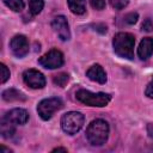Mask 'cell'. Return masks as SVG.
<instances>
[{
	"instance_id": "cell-1",
	"label": "cell",
	"mask_w": 153,
	"mask_h": 153,
	"mask_svg": "<svg viewBox=\"0 0 153 153\" xmlns=\"http://www.w3.org/2000/svg\"><path fill=\"white\" fill-rule=\"evenodd\" d=\"M114 51L123 59L133 60L134 59V47L135 37L129 32H118L114 36L112 39Z\"/></svg>"
},
{
	"instance_id": "cell-2",
	"label": "cell",
	"mask_w": 153,
	"mask_h": 153,
	"mask_svg": "<svg viewBox=\"0 0 153 153\" xmlns=\"http://www.w3.org/2000/svg\"><path fill=\"white\" fill-rule=\"evenodd\" d=\"M109 136V124L106 121L102 118L93 120L87 129H86V137L92 146H102L106 142Z\"/></svg>"
},
{
	"instance_id": "cell-3",
	"label": "cell",
	"mask_w": 153,
	"mask_h": 153,
	"mask_svg": "<svg viewBox=\"0 0 153 153\" xmlns=\"http://www.w3.org/2000/svg\"><path fill=\"white\" fill-rule=\"evenodd\" d=\"M75 97L80 103L88 105V106H97V108L106 106L109 104V102L111 100V96L109 93H104V92L93 93L87 90L76 91Z\"/></svg>"
},
{
	"instance_id": "cell-4",
	"label": "cell",
	"mask_w": 153,
	"mask_h": 153,
	"mask_svg": "<svg viewBox=\"0 0 153 153\" xmlns=\"http://www.w3.org/2000/svg\"><path fill=\"white\" fill-rule=\"evenodd\" d=\"M85 117L79 111H69L61 117V127L65 133L69 135L76 134L84 126Z\"/></svg>"
},
{
	"instance_id": "cell-5",
	"label": "cell",
	"mask_w": 153,
	"mask_h": 153,
	"mask_svg": "<svg viewBox=\"0 0 153 153\" xmlns=\"http://www.w3.org/2000/svg\"><path fill=\"white\" fill-rule=\"evenodd\" d=\"M63 103L60 98L57 97H51V98H45L43 100H41L37 105V112L39 115V117L44 121H48L53 117V115L59 111L60 109H62Z\"/></svg>"
},
{
	"instance_id": "cell-6",
	"label": "cell",
	"mask_w": 153,
	"mask_h": 153,
	"mask_svg": "<svg viewBox=\"0 0 153 153\" xmlns=\"http://www.w3.org/2000/svg\"><path fill=\"white\" fill-rule=\"evenodd\" d=\"M65 62L63 54L57 49H51L38 59V63L47 69L60 68Z\"/></svg>"
},
{
	"instance_id": "cell-7",
	"label": "cell",
	"mask_w": 153,
	"mask_h": 153,
	"mask_svg": "<svg viewBox=\"0 0 153 153\" xmlns=\"http://www.w3.org/2000/svg\"><path fill=\"white\" fill-rule=\"evenodd\" d=\"M23 80L31 88L37 90V88H43L45 86V78L37 69H32V68L26 69L23 73Z\"/></svg>"
},
{
	"instance_id": "cell-8",
	"label": "cell",
	"mask_w": 153,
	"mask_h": 153,
	"mask_svg": "<svg viewBox=\"0 0 153 153\" xmlns=\"http://www.w3.org/2000/svg\"><path fill=\"white\" fill-rule=\"evenodd\" d=\"M10 48L14 56L17 57H24L29 53V41L26 36L24 35H16L12 37L10 42Z\"/></svg>"
},
{
	"instance_id": "cell-9",
	"label": "cell",
	"mask_w": 153,
	"mask_h": 153,
	"mask_svg": "<svg viewBox=\"0 0 153 153\" xmlns=\"http://www.w3.org/2000/svg\"><path fill=\"white\" fill-rule=\"evenodd\" d=\"M51 27L54 31L57 33L61 41H68L71 38V31H69V25L63 16H57L53 19L51 22Z\"/></svg>"
},
{
	"instance_id": "cell-10",
	"label": "cell",
	"mask_w": 153,
	"mask_h": 153,
	"mask_svg": "<svg viewBox=\"0 0 153 153\" xmlns=\"http://www.w3.org/2000/svg\"><path fill=\"white\" fill-rule=\"evenodd\" d=\"M4 117L7 121H10L11 123L16 124V126H18V124L22 126V124H25L29 121V112L25 109L16 108V109H12L8 112H6Z\"/></svg>"
},
{
	"instance_id": "cell-11",
	"label": "cell",
	"mask_w": 153,
	"mask_h": 153,
	"mask_svg": "<svg viewBox=\"0 0 153 153\" xmlns=\"http://www.w3.org/2000/svg\"><path fill=\"white\" fill-rule=\"evenodd\" d=\"M86 76L90 80L99 82V84H105L106 82V73H105L104 68L100 65H98V63L91 66L86 71Z\"/></svg>"
},
{
	"instance_id": "cell-12",
	"label": "cell",
	"mask_w": 153,
	"mask_h": 153,
	"mask_svg": "<svg viewBox=\"0 0 153 153\" xmlns=\"http://www.w3.org/2000/svg\"><path fill=\"white\" fill-rule=\"evenodd\" d=\"M153 54V38L152 37H145L141 39L139 48H137V55L141 60H147Z\"/></svg>"
},
{
	"instance_id": "cell-13",
	"label": "cell",
	"mask_w": 153,
	"mask_h": 153,
	"mask_svg": "<svg viewBox=\"0 0 153 153\" xmlns=\"http://www.w3.org/2000/svg\"><path fill=\"white\" fill-rule=\"evenodd\" d=\"M2 99L6 102H24L26 96L17 88H7L2 92Z\"/></svg>"
},
{
	"instance_id": "cell-14",
	"label": "cell",
	"mask_w": 153,
	"mask_h": 153,
	"mask_svg": "<svg viewBox=\"0 0 153 153\" xmlns=\"http://www.w3.org/2000/svg\"><path fill=\"white\" fill-rule=\"evenodd\" d=\"M14 126H16V124L11 123V122L7 121L5 117H2L1 121H0V133H1L2 137H5V139L12 137V136L14 135V133H16Z\"/></svg>"
},
{
	"instance_id": "cell-15",
	"label": "cell",
	"mask_w": 153,
	"mask_h": 153,
	"mask_svg": "<svg viewBox=\"0 0 153 153\" xmlns=\"http://www.w3.org/2000/svg\"><path fill=\"white\" fill-rule=\"evenodd\" d=\"M68 7L74 14H84L86 12V2L85 0H67Z\"/></svg>"
},
{
	"instance_id": "cell-16",
	"label": "cell",
	"mask_w": 153,
	"mask_h": 153,
	"mask_svg": "<svg viewBox=\"0 0 153 153\" xmlns=\"http://www.w3.org/2000/svg\"><path fill=\"white\" fill-rule=\"evenodd\" d=\"M44 7V0H29V10L32 16H37Z\"/></svg>"
},
{
	"instance_id": "cell-17",
	"label": "cell",
	"mask_w": 153,
	"mask_h": 153,
	"mask_svg": "<svg viewBox=\"0 0 153 153\" xmlns=\"http://www.w3.org/2000/svg\"><path fill=\"white\" fill-rule=\"evenodd\" d=\"M4 4L14 12H20L24 10L25 4L23 0H4Z\"/></svg>"
},
{
	"instance_id": "cell-18",
	"label": "cell",
	"mask_w": 153,
	"mask_h": 153,
	"mask_svg": "<svg viewBox=\"0 0 153 153\" xmlns=\"http://www.w3.org/2000/svg\"><path fill=\"white\" fill-rule=\"evenodd\" d=\"M68 80H69V75L67 73H59V74H56L53 78L54 84L57 85V86H60V87H65L67 85Z\"/></svg>"
},
{
	"instance_id": "cell-19",
	"label": "cell",
	"mask_w": 153,
	"mask_h": 153,
	"mask_svg": "<svg viewBox=\"0 0 153 153\" xmlns=\"http://www.w3.org/2000/svg\"><path fill=\"white\" fill-rule=\"evenodd\" d=\"M109 2L115 10H123L128 5V0H109Z\"/></svg>"
},
{
	"instance_id": "cell-20",
	"label": "cell",
	"mask_w": 153,
	"mask_h": 153,
	"mask_svg": "<svg viewBox=\"0 0 153 153\" xmlns=\"http://www.w3.org/2000/svg\"><path fill=\"white\" fill-rule=\"evenodd\" d=\"M0 71H1V79H0V81H1V84H5L10 79V71L6 67V65H4V63H0Z\"/></svg>"
},
{
	"instance_id": "cell-21",
	"label": "cell",
	"mask_w": 153,
	"mask_h": 153,
	"mask_svg": "<svg viewBox=\"0 0 153 153\" xmlns=\"http://www.w3.org/2000/svg\"><path fill=\"white\" fill-rule=\"evenodd\" d=\"M137 19H139V14L136 12H130V13L126 14V17H124V22L127 24H130V25L135 24L137 22Z\"/></svg>"
},
{
	"instance_id": "cell-22",
	"label": "cell",
	"mask_w": 153,
	"mask_h": 153,
	"mask_svg": "<svg viewBox=\"0 0 153 153\" xmlns=\"http://www.w3.org/2000/svg\"><path fill=\"white\" fill-rule=\"evenodd\" d=\"M141 30L142 31H146V32L153 31V22L151 20V18H147V19L143 20V23L141 25Z\"/></svg>"
},
{
	"instance_id": "cell-23",
	"label": "cell",
	"mask_w": 153,
	"mask_h": 153,
	"mask_svg": "<svg viewBox=\"0 0 153 153\" xmlns=\"http://www.w3.org/2000/svg\"><path fill=\"white\" fill-rule=\"evenodd\" d=\"M90 4L94 10H98V11L105 8V0H90Z\"/></svg>"
},
{
	"instance_id": "cell-24",
	"label": "cell",
	"mask_w": 153,
	"mask_h": 153,
	"mask_svg": "<svg viewBox=\"0 0 153 153\" xmlns=\"http://www.w3.org/2000/svg\"><path fill=\"white\" fill-rule=\"evenodd\" d=\"M145 94H146L148 98H153V78H152V80L148 82V85H147V87H146V90H145Z\"/></svg>"
},
{
	"instance_id": "cell-25",
	"label": "cell",
	"mask_w": 153,
	"mask_h": 153,
	"mask_svg": "<svg viewBox=\"0 0 153 153\" xmlns=\"http://www.w3.org/2000/svg\"><path fill=\"white\" fill-rule=\"evenodd\" d=\"M0 152H1V153H11L12 151L8 149V148H6L5 146H0Z\"/></svg>"
},
{
	"instance_id": "cell-26",
	"label": "cell",
	"mask_w": 153,
	"mask_h": 153,
	"mask_svg": "<svg viewBox=\"0 0 153 153\" xmlns=\"http://www.w3.org/2000/svg\"><path fill=\"white\" fill-rule=\"evenodd\" d=\"M53 152H67V148H63V147H56L53 149Z\"/></svg>"
}]
</instances>
